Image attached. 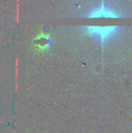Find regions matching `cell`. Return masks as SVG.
Instances as JSON below:
<instances>
[{"mask_svg":"<svg viewBox=\"0 0 132 133\" xmlns=\"http://www.w3.org/2000/svg\"><path fill=\"white\" fill-rule=\"evenodd\" d=\"M114 26H90L89 27V34L90 35H95L99 37H107L108 36H110L114 33Z\"/></svg>","mask_w":132,"mask_h":133,"instance_id":"cell-1","label":"cell"}]
</instances>
